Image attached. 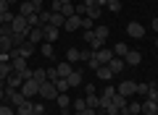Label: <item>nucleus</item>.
I'll return each mask as SVG.
<instances>
[{"mask_svg":"<svg viewBox=\"0 0 158 115\" xmlns=\"http://www.w3.org/2000/svg\"><path fill=\"white\" fill-rule=\"evenodd\" d=\"M21 94H24L27 99L40 97V81H34V79H27V81L21 84Z\"/></svg>","mask_w":158,"mask_h":115,"instance_id":"nucleus-1","label":"nucleus"},{"mask_svg":"<svg viewBox=\"0 0 158 115\" xmlns=\"http://www.w3.org/2000/svg\"><path fill=\"white\" fill-rule=\"evenodd\" d=\"M11 26H13V32H21V34H27L29 37V21H27V16H21V13H16L13 16V21H11Z\"/></svg>","mask_w":158,"mask_h":115,"instance_id":"nucleus-2","label":"nucleus"},{"mask_svg":"<svg viewBox=\"0 0 158 115\" xmlns=\"http://www.w3.org/2000/svg\"><path fill=\"white\" fill-rule=\"evenodd\" d=\"M127 105H129V97H124V94H113L111 97V105H108V110H118V113H124L127 110Z\"/></svg>","mask_w":158,"mask_h":115,"instance_id":"nucleus-3","label":"nucleus"},{"mask_svg":"<svg viewBox=\"0 0 158 115\" xmlns=\"http://www.w3.org/2000/svg\"><path fill=\"white\" fill-rule=\"evenodd\" d=\"M40 97H42V99H56L58 97L56 84H53V81H42V84H40Z\"/></svg>","mask_w":158,"mask_h":115,"instance_id":"nucleus-4","label":"nucleus"},{"mask_svg":"<svg viewBox=\"0 0 158 115\" xmlns=\"http://www.w3.org/2000/svg\"><path fill=\"white\" fill-rule=\"evenodd\" d=\"M6 99L13 105V107H19V105L27 102V97L21 94V89H8V86H6Z\"/></svg>","mask_w":158,"mask_h":115,"instance_id":"nucleus-5","label":"nucleus"},{"mask_svg":"<svg viewBox=\"0 0 158 115\" xmlns=\"http://www.w3.org/2000/svg\"><path fill=\"white\" fill-rule=\"evenodd\" d=\"M127 34H129L132 39H142L145 37V26H142L140 21H129L127 24Z\"/></svg>","mask_w":158,"mask_h":115,"instance_id":"nucleus-6","label":"nucleus"},{"mask_svg":"<svg viewBox=\"0 0 158 115\" xmlns=\"http://www.w3.org/2000/svg\"><path fill=\"white\" fill-rule=\"evenodd\" d=\"M116 92H118V94H124V97H132V94H137V84H135V81H129V79H124V81L118 84Z\"/></svg>","mask_w":158,"mask_h":115,"instance_id":"nucleus-7","label":"nucleus"},{"mask_svg":"<svg viewBox=\"0 0 158 115\" xmlns=\"http://www.w3.org/2000/svg\"><path fill=\"white\" fill-rule=\"evenodd\" d=\"M29 42H32V44H42V42H45V29H42V26H34V29H29Z\"/></svg>","mask_w":158,"mask_h":115,"instance_id":"nucleus-8","label":"nucleus"},{"mask_svg":"<svg viewBox=\"0 0 158 115\" xmlns=\"http://www.w3.org/2000/svg\"><path fill=\"white\" fill-rule=\"evenodd\" d=\"M34 52H37V44H32L29 39L21 44V47H16V55H21V58H32Z\"/></svg>","mask_w":158,"mask_h":115,"instance_id":"nucleus-9","label":"nucleus"},{"mask_svg":"<svg viewBox=\"0 0 158 115\" xmlns=\"http://www.w3.org/2000/svg\"><path fill=\"white\" fill-rule=\"evenodd\" d=\"M82 18H85V16H69L66 24H63V29H66V32H77V29H82Z\"/></svg>","mask_w":158,"mask_h":115,"instance_id":"nucleus-10","label":"nucleus"},{"mask_svg":"<svg viewBox=\"0 0 158 115\" xmlns=\"http://www.w3.org/2000/svg\"><path fill=\"white\" fill-rule=\"evenodd\" d=\"M124 63H127V66H140V63H142V52H137V50H129V52L124 55Z\"/></svg>","mask_w":158,"mask_h":115,"instance_id":"nucleus-11","label":"nucleus"},{"mask_svg":"<svg viewBox=\"0 0 158 115\" xmlns=\"http://www.w3.org/2000/svg\"><path fill=\"white\" fill-rule=\"evenodd\" d=\"M124 66H127V63H124V58H116V55H113V58H111V63H108V68H111V73H113V76L124 71Z\"/></svg>","mask_w":158,"mask_h":115,"instance_id":"nucleus-12","label":"nucleus"},{"mask_svg":"<svg viewBox=\"0 0 158 115\" xmlns=\"http://www.w3.org/2000/svg\"><path fill=\"white\" fill-rule=\"evenodd\" d=\"M56 71H58V76H61V79H69V73L74 71V63L63 60V63H58V66H56Z\"/></svg>","mask_w":158,"mask_h":115,"instance_id":"nucleus-13","label":"nucleus"},{"mask_svg":"<svg viewBox=\"0 0 158 115\" xmlns=\"http://www.w3.org/2000/svg\"><path fill=\"white\" fill-rule=\"evenodd\" d=\"M82 79H85V76H82V68H74V71L69 73L66 81H69V86H79V84H82Z\"/></svg>","mask_w":158,"mask_h":115,"instance_id":"nucleus-14","label":"nucleus"},{"mask_svg":"<svg viewBox=\"0 0 158 115\" xmlns=\"http://www.w3.org/2000/svg\"><path fill=\"white\" fill-rule=\"evenodd\" d=\"M19 13H21V16H34V13H40V11L32 6V0H27V3H19Z\"/></svg>","mask_w":158,"mask_h":115,"instance_id":"nucleus-15","label":"nucleus"},{"mask_svg":"<svg viewBox=\"0 0 158 115\" xmlns=\"http://www.w3.org/2000/svg\"><path fill=\"white\" fill-rule=\"evenodd\" d=\"M21 84H24V81H21V76H19L16 71L6 79V86H8V89H21Z\"/></svg>","mask_w":158,"mask_h":115,"instance_id":"nucleus-16","label":"nucleus"},{"mask_svg":"<svg viewBox=\"0 0 158 115\" xmlns=\"http://www.w3.org/2000/svg\"><path fill=\"white\" fill-rule=\"evenodd\" d=\"M156 110H158V102H153V99L142 102V115H156Z\"/></svg>","mask_w":158,"mask_h":115,"instance_id":"nucleus-17","label":"nucleus"},{"mask_svg":"<svg viewBox=\"0 0 158 115\" xmlns=\"http://www.w3.org/2000/svg\"><path fill=\"white\" fill-rule=\"evenodd\" d=\"M3 52H13V39L11 37H0V55Z\"/></svg>","mask_w":158,"mask_h":115,"instance_id":"nucleus-18","label":"nucleus"},{"mask_svg":"<svg viewBox=\"0 0 158 115\" xmlns=\"http://www.w3.org/2000/svg\"><path fill=\"white\" fill-rule=\"evenodd\" d=\"M95 73H98V79H100V81H111V79H113V73H111V68H108V66H100Z\"/></svg>","mask_w":158,"mask_h":115,"instance_id":"nucleus-19","label":"nucleus"},{"mask_svg":"<svg viewBox=\"0 0 158 115\" xmlns=\"http://www.w3.org/2000/svg\"><path fill=\"white\" fill-rule=\"evenodd\" d=\"M63 24H66V16H61V13H50V26L63 29Z\"/></svg>","mask_w":158,"mask_h":115,"instance_id":"nucleus-20","label":"nucleus"},{"mask_svg":"<svg viewBox=\"0 0 158 115\" xmlns=\"http://www.w3.org/2000/svg\"><path fill=\"white\" fill-rule=\"evenodd\" d=\"M45 42H58V29L48 24L45 26Z\"/></svg>","mask_w":158,"mask_h":115,"instance_id":"nucleus-21","label":"nucleus"},{"mask_svg":"<svg viewBox=\"0 0 158 115\" xmlns=\"http://www.w3.org/2000/svg\"><path fill=\"white\" fill-rule=\"evenodd\" d=\"M145 99H153V102H158V84H156V81L148 84V94H145Z\"/></svg>","mask_w":158,"mask_h":115,"instance_id":"nucleus-22","label":"nucleus"},{"mask_svg":"<svg viewBox=\"0 0 158 115\" xmlns=\"http://www.w3.org/2000/svg\"><path fill=\"white\" fill-rule=\"evenodd\" d=\"M40 52L45 55V58H56V50H53V42H42V44H40Z\"/></svg>","mask_w":158,"mask_h":115,"instance_id":"nucleus-23","label":"nucleus"},{"mask_svg":"<svg viewBox=\"0 0 158 115\" xmlns=\"http://www.w3.org/2000/svg\"><path fill=\"white\" fill-rule=\"evenodd\" d=\"M56 99H58V107H61L63 113H66V110L71 107V97H69V94H58Z\"/></svg>","mask_w":158,"mask_h":115,"instance_id":"nucleus-24","label":"nucleus"},{"mask_svg":"<svg viewBox=\"0 0 158 115\" xmlns=\"http://www.w3.org/2000/svg\"><path fill=\"white\" fill-rule=\"evenodd\" d=\"M87 107H92V110H100V97L98 94H87Z\"/></svg>","mask_w":158,"mask_h":115,"instance_id":"nucleus-25","label":"nucleus"},{"mask_svg":"<svg viewBox=\"0 0 158 115\" xmlns=\"http://www.w3.org/2000/svg\"><path fill=\"white\" fill-rule=\"evenodd\" d=\"M11 73H13V66H11V63H0V79H3V81H6Z\"/></svg>","mask_w":158,"mask_h":115,"instance_id":"nucleus-26","label":"nucleus"},{"mask_svg":"<svg viewBox=\"0 0 158 115\" xmlns=\"http://www.w3.org/2000/svg\"><path fill=\"white\" fill-rule=\"evenodd\" d=\"M32 79H34V81H40V84H42V81H48V71H45V68H34Z\"/></svg>","mask_w":158,"mask_h":115,"instance_id":"nucleus-27","label":"nucleus"},{"mask_svg":"<svg viewBox=\"0 0 158 115\" xmlns=\"http://www.w3.org/2000/svg\"><path fill=\"white\" fill-rule=\"evenodd\" d=\"M11 39H13V47H21V44L27 42V34H21V32H13V34H11Z\"/></svg>","mask_w":158,"mask_h":115,"instance_id":"nucleus-28","label":"nucleus"},{"mask_svg":"<svg viewBox=\"0 0 158 115\" xmlns=\"http://www.w3.org/2000/svg\"><path fill=\"white\" fill-rule=\"evenodd\" d=\"M66 60L69 63H79V50L77 47H69L66 50Z\"/></svg>","mask_w":158,"mask_h":115,"instance_id":"nucleus-29","label":"nucleus"},{"mask_svg":"<svg viewBox=\"0 0 158 115\" xmlns=\"http://www.w3.org/2000/svg\"><path fill=\"white\" fill-rule=\"evenodd\" d=\"M58 13H61V16H77V11H74V3H66V6H61V11H58Z\"/></svg>","mask_w":158,"mask_h":115,"instance_id":"nucleus-30","label":"nucleus"},{"mask_svg":"<svg viewBox=\"0 0 158 115\" xmlns=\"http://www.w3.org/2000/svg\"><path fill=\"white\" fill-rule=\"evenodd\" d=\"M53 84H56V89H58V94H66L69 89H71V86H69V81H66V79H58V81H53Z\"/></svg>","mask_w":158,"mask_h":115,"instance_id":"nucleus-31","label":"nucleus"},{"mask_svg":"<svg viewBox=\"0 0 158 115\" xmlns=\"http://www.w3.org/2000/svg\"><path fill=\"white\" fill-rule=\"evenodd\" d=\"M87 0H82V3H74V11H77V16H87Z\"/></svg>","mask_w":158,"mask_h":115,"instance_id":"nucleus-32","label":"nucleus"},{"mask_svg":"<svg viewBox=\"0 0 158 115\" xmlns=\"http://www.w3.org/2000/svg\"><path fill=\"white\" fill-rule=\"evenodd\" d=\"M50 13H53V11H40V13H37V16H40V26H42V29L50 24Z\"/></svg>","mask_w":158,"mask_h":115,"instance_id":"nucleus-33","label":"nucleus"},{"mask_svg":"<svg viewBox=\"0 0 158 115\" xmlns=\"http://www.w3.org/2000/svg\"><path fill=\"white\" fill-rule=\"evenodd\" d=\"M127 52H129V47H127V44H124V42H118V44H116V47H113V55H116V58H124V55H127Z\"/></svg>","mask_w":158,"mask_h":115,"instance_id":"nucleus-34","label":"nucleus"},{"mask_svg":"<svg viewBox=\"0 0 158 115\" xmlns=\"http://www.w3.org/2000/svg\"><path fill=\"white\" fill-rule=\"evenodd\" d=\"M71 107H74V113H82V110H87V99H74Z\"/></svg>","mask_w":158,"mask_h":115,"instance_id":"nucleus-35","label":"nucleus"},{"mask_svg":"<svg viewBox=\"0 0 158 115\" xmlns=\"http://www.w3.org/2000/svg\"><path fill=\"white\" fill-rule=\"evenodd\" d=\"M82 39H85V42L90 44L92 39H95V29H82Z\"/></svg>","mask_w":158,"mask_h":115,"instance_id":"nucleus-36","label":"nucleus"},{"mask_svg":"<svg viewBox=\"0 0 158 115\" xmlns=\"http://www.w3.org/2000/svg\"><path fill=\"white\" fill-rule=\"evenodd\" d=\"M108 11H113V13H118V11H121V0H108Z\"/></svg>","mask_w":158,"mask_h":115,"instance_id":"nucleus-37","label":"nucleus"},{"mask_svg":"<svg viewBox=\"0 0 158 115\" xmlns=\"http://www.w3.org/2000/svg\"><path fill=\"white\" fill-rule=\"evenodd\" d=\"M87 6H90V8H100V11H103V8L108 6V0H87Z\"/></svg>","mask_w":158,"mask_h":115,"instance_id":"nucleus-38","label":"nucleus"},{"mask_svg":"<svg viewBox=\"0 0 158 115\" xmlns=\"http://www.w3.org/2000/svg\"><path fill=\"white\" fill-rule=\"evenodd\" d=\"M127 110H129V113H137V115H140V113H142V102H129V105H127Z\"/></svg>","mask_w":158,"mask_h":115,"instance_id":"nucleus-39","label":"nucleus"},{"mask_svg":"<svg viewBox=\"0 0 158 115\" xmlns=\"http://www.w3.org/2000/svg\"><path fill=\"white\" fill-rule=\"evenodd\" d=\"M87 18L98 21V18H100V8H87Z\"/></svg>","mask_w":158,"mask_h":115,"instance_id":"nucleus-40","label":"nucleus"},{"mask_svg":"<svg viewBox=\"0 0 158 115\" xmlns=\"http://www.w3.org/2000/svg\"><path fill=\"white\" fill-rule=\"evenodd\" d=\"M0 115H16L13 105H0Z\"/></svg>","mask_w":158,"mask_h":115,"instance_id":"nucleus-41","label":"nucleus"},{"mask_svg":"<svg viewBox=\"0 0 158 115\" xmlns=\"http://www.w3.org/2000/svg\"><path fill=\"white\" fill-rule=\"evenodd\" d=\"M16 73H19V76H21V81H27V79H32V73H34V71H32V68L27 66V68H24V71H16Z\"/></svg>","mask_w":158,"mask_h":115,"instance_id":"nucleus-42","label":"nucleus"},{"mask_svg":"<svg viewBox=\"0 0 158 115\" xmlns=\"http://www.w3.org/2000/svg\"><path fill=\"white\" fill-rule=\"evenodd\" d=\"M90 58H92V50H79V60L82 63H87Z\"/></svg>","mask_w":158,"mask_h":115,"instance_id":"nucleus-43","label":"nucleus"},{"mask_svg":"<svg viewBox=\"0 0 158 115\" xmlns=\"http://www.w3.org/2000/svg\"><path fill=\"white\" fill-rule=\"evenodd\" d=\"M32 113H34V115H45V105H42V102H34Z\"/></svg>","mask_w":158,"mask_h":115,"instance_id":"nucleus-44","label":"nucleus"},{"mask_svg":"<svg viewBox=\"0 0 158 115\" xmlns=\"http://www.w3.org/2000/svg\"><path fill=\"white\" fill-rule=\"evenodd\" d=\"M58 79H61V76H58L56 68H48V81H58Z\"/></svg>","mask_w":158,"mask_h":115,"instance_id":"nucleus-45","label":"nucleus"},{"mask_svg":"<svg viewBox=\"0 0 158 115\" xmlns=\"http://www.w3.org/2000/svg\"><path fill=\"white\" fill-rule=\"evenodd\" d=\"M82 29H95V21H92V18H82Z\"/></svg>","mask_w":158,"mask_h":115,"instance_id":"nucleus-46","label":"nucleus"},{"mask_svg":"<svg viewBox=\"0 0 158 115\" xmlns=\"http://www.w3.org/2000/svg\"><path fill=\"white\" fill-rule=\"evenodd\" d=\"M0 13H11V3L8 0H0Z\"/></svg>","mask_w":158,"mask_h":115,"instance_id":"nucleus-47","label":"nucleus"},{"mask_svg":"<svg viewBox=\"0 0 158 115\" xmlns=\"http://www.w3.org/2000/svg\"><path fill=\"white\" fill-rule=\"evenodd\" d=\"M137 94H140V97H145V94H148V84H145V81L137 84Z\"/></svg>","mask_w":158,"mask_h":115,"instance_id":"nucleus-48","label":"nucleus"},{"mask_svg":"<svg viewBox=\"0 0 158 115\" xmlns=\"http://www.w3.org/2000/svg\"><path fill=\"white\" fill-rule=\"evenodd\" d=\"M113 94H116V89H113V86H106V92H103V97H108V99H111Z\"/></svg>","mask_w":158,"mask_h":115,"instance_id":"nucleus-49","label":"nucleus"},{"mask_svg":"<svg viewBox=\"0 0 158 115\" xmlns=\"http://www.w3.org/2000/svg\"><path fill=\"white\" fill-rule=\"evenodd\" d=\"M50 6H53V13L61 11V0H50Z\"/></svg>","mask_w":158,"mask_h":115,"instance_id":"nucleus-50","label":"nucleus"},{"mask_svg":"<svg viewBox=\"0 0 158 115\" xmlns=\"http://www.w3.org/2000/svg\"><path fill=\"white\" fill-rule=\"evenodd\" d=\"M0 99H6V81L0 79Z\"/></svg>","mask_w":158,"mask_h":115,"instance_id":"nucleus-51","label":"nucleus"},{"mask_svg":"<svg viewBox=\"0 0 158 115\" xmlns=\"http://www.w3.org/2000/svg\"><path fill=\"white\" fill-rule=\"evenodd\" d=\"M77 115H98V110H92V107H87V110H82V113H77Z\"/></svg>","mask_w":158,"mask_h":115,"instance_id":"nucleus-52","label":"nucleus"},{"mask_svg":"<svg viewBox=\"0 0 158 115\" xmlns=\"http://www.w3.org/2000/svg\"><path fill=\"white\" fill-rule=\"evenodd\" d=\"M42 3H45V0H32V6L37 8V11H42Z\"/></svg>","mask_w":158,"mask_h":115,"instance_id":"nucleus-53","label":"nucleus"},{"mask_svg":"<svg viewBox=\"0 0 158 115\" xmlns=\"http://www.w3.org/2000/svg\"><path fill=\"white\" fill-rule=\"evenodd\" d=\"M106 115H121L118 110H106Z\"/></svg>","mask_w":158,"mask_h":115,"instance_id":"nucleus-54","label":"nucleus"},{"mask_svg":"<svg viewBox=\"0 0 158 115\" xmlns=\"http://www.w3.org/2000/svg\"><path fill=\"white\" fill-rule=\"evenodd\" d=\"M153 29H156V32H158V16L153 18Z\"/></svg>","mask_w":158,"mask_h":115,"instance_id":"nucleus-55","label":"nucleus"},{"mask_svg":"<svg viewBox=\"0 0 158 115\" xmlns=\"http://www.w3.org/2000/svg\"><path fill=\"white\" fill-rule=\"evenodd\" d=\"M121 115H137V113H129V110H124V113H121Z\"/></svg>","mask_w":158,"mask_h":115,"instance_id":"nucleus-56","label":"nucleus"},{"mask_svg":"<svg viewBox=\"0 0 158 115\" xmlns=\"http://www.w3.org/2000/svg\"><path fill=\"white\" fill-rule=\"evenodd\" d=\"M66 3H74V0H61V6H66Z\"/></svg>","mask_w":158,"mask_h":115,"instance_id":"nucleus-57","label":"nucleus"},{"mask_svg":"<svg viewBox=\"0 0 158 115\" xmlns=\"http://www.w3.org/2000/svg\"><path fill=\"white\" fill-rule=\"evenodd\" d=\"M0 37H3V24H0Z\"/></svg>","mask_w":158,"mask_h":115,"instance_id":"nucleus-58","label":"nucleus"},{"mask_svg":"<svg viewBox=\"0 0 158 115\" xmlns=\"http://www.w3.org/2000/svg\"><path fill=\"white\" fill-rule=\"evenodd\" d=\"M8 3H11V6H13V3H19V0H8Z\"/></svg>","mask_w":158,"mask_h":115,"instance_id":"nucleus-59","label":"nucleus"},{"mask_svg":"<svg viewBox=\"0 0 158 115\" xmlns=\"http://www.w3.org/2000/svg\"><path fill=\"white\" fill-rule=\"evenodd\" d=\"M19 3H27V0H19Z\"/></svg>","mask_w":158,"mask_h":115,"instance_id":"nucleus-60","label":"nucleus"},{"mask_svg":"<svg viewBox=\"0 0 158 115\" xmlns=\"http://www.w3.org/2000/svg\"><path fill=\"white\" fill-rule=\"evenodd\" d=\"M156 47H158V39H156Z\"/></svg>","mask_w":158,"mask_h":115,"instance_id":"nucleus-61","label":"nucleus"},{"mask_svg":"<svg viewBox=\"0 0 158 115\" xmlns=\"http://www.w3.org/2000/svg\"><path fill=\"white\" fill-rule=\"evenodd\" d=\"M156 115H158V110H156Z\"/></svg>","mask_w":158,"mask_h":115,"instance_id":"nucleus-62","label":"nucleus"}]
</instances>
